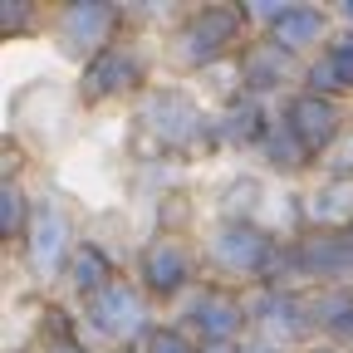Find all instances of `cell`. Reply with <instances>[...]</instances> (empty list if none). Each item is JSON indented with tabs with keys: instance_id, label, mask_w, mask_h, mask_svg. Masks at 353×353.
Listing matches in <instances>:
<instances>
[{
	"instance_id": "6da1fadb",
	"label": "cell",
	"mask_w": 353,
	"mask_h": 353,
	"mask_svg": "<svg viewBox=\"0 0 353 353\" xmlns=\"http://www.w3.org/2000/svg\"><path fill=\"white\" fill-rule=\"evenodd\" d=\"M132 143L148 152V162H182L196 152H216V128L187 88L152 83L132 103Z\"/></svg>"
},
{
	"instance_id": "7a4b0ae2",
	"label": "cell",
	"mask_w": 353,
	"mask_h": 353,
	"mask_svg": "<svg viewBox=\"0 0 353 353\" xmlns=\"http://www.w3.org/2000/svg\"><path fill=\"white\" fill-rule=\"evenodd\" d=\"M196 250H201L206 280L250 290V285H265V275H270V265L280 255V231H270L265 221H221V216H211Z\"/></svg>"
},
{
	"instance_id": "3957f363",
	"label": "cell",
	"mask_w": 353,
	"mask_h": 353,
	"mask_svg": "<svg viewBox=\"0 0 353 353\" xmlns=\"http://www.w3.org/2000/svg\"><path fill=\"white\" fill-rule=\"evenodd\" d=\"M255 39L245 6H196L187 15H176L167 34V59L187 74H206L216 64H231L245 44Z\"/></svg>"
},
{
	"instance_id": "277c9868",
	"label": "cell",
	"mask_w": 353,
	"mask_h": 353,
	"mask_svg": "<svg viewBox=\"0 0 353 353\" xmlns=\"http://www.w3.org/2000/svg\"><path fill=\"white\" fill-rule=\"evenodd\" d=\"M132 280L143 285V294L152 304H176L206 285V270H201V250L192 236H167V231H152L138 255H132Z\"/></svg>"
},
{
	"instance_id": "5b68a950",
	"label": "cell",
	"mask_w": 353,
	"mask_h": 353,
	"mask_svg": "<svg viewBox=\"0 0 353 353\" xmlns=\"http://www.w3.org/2000/svg\"><path fill=\"white\" fill-rule=\"evenodd\" d=\"M79 324H83V334L103 339L108 348H143L148 334L157 329L152 299L143 294V285L132 280V275H118L103 294H94L88 304H79Z\"/></svg>"
},
{
	"instance_id": "8992f818",
	"label": "cell",
	"mask_w": 353,
	"mask_h": 353,
	"mask_svg": "<svg viewBox=\"0 0 353 353\" xmlns=\"http://www.w3.org/2000/svg\"><path fill=\"white\" fill-rule=\"evenodd\" d=\"M79 231H74V216H69V206L50 192V196H39V206H34V221H30V236L20 241V265H25V275L34 280V285H64V275H69V260H74V250H79Z\"/></svg>"
},
{
	"instance_id": "52a82bcc",
	"label": "cell",
	"mask_w": 353,
	"mask_h": 353,
	"mask_svg": "<svg viewBox=\"0 0 353 353\" xmlns=\"http://www.w3.org/2000/svg\"><path fill=\"white\" fill-rule=\"evenodd\" d=\"M152 88L148 79V54L132 44V34L113 39L103 54H94L79 69V99L88 108H103V103H138Z\"/></svg>"
},
{
	"instance_id": "ba28073f",
	"label": "cell",
	"mask_w": 353,
	"mask_h": 353,
	"mask_svg": "<svg viewBox=\"0 0 353 353\" xmlns=\"http://www.w3.org/2000/svg\"><path fill=\"white\" fill-rule=\"evenodd\" d=\"M50 34H54V50L64 59H79V69L103 54L113 39L128 34V10L108 6V0H69L50 15Z\"/></svg>"
},
{
	"instance_id": "9c48e42d",
	"label": "cell",
	"mask_w": 353,
	"mask_h": 353,
	"mask_svg": "<svg viewBox=\"0 0 353 353\" xmlns=\"http://www.w3.org/2000/svg\"><path fill=\"white\" fill-rule=\"evenodd\" d=\"M182 329H187V334H192L201 348L245 343V339H250V304H245V290L206 280L196 294H187Z\"/></svg>"
},
{
	"instance_id": "30bf717a",
	"label": "cell",
	"mask_w": 353,
	"mask_h": 353,
	"mask_svg": "<svg viewBox=\"0 0 353 353\" xmlns=\"http://www.w3.org/2000/svg\"><path fill=\"white\" fill-rule=\"evenodd\" d=\"M245 304H250V334L280 343L285 353H304V348L319 343L314 319H309V304H304L299 290L250 285V290H245Z\"/></svg>"
},
{
	"instance_id": "8fae6325",
	"label": "cell",
	"mask_w": 353,
	"mask_h": 353,
	"mask_svg": "<svg viewBox=\"0 0 353 353\" xmlns=\"http://www.w3.org/2000/svg\"><path fill=\"white\" fill-rule=\"evenodd\" d=\"M236 88L250 94V99H270V94L290 99L294 88H304V59L285 54L275 39L255 34L245 50L236 54Z\"/></svg>"
},
{
	"instance_id": "7c38bea8",
	"label": "cell",
	"mask_w": 353,
	"mask_h": 353,
	"mask_svg": "<svg viewBox=\"0 0 353 353\" xmlns=\"http://www.w3.org/2000/svg\"><path fill=\"white\" fill-rule=\"evenodd\" d=\"M294 255V275L304 290L314 285H353V231H299L285 236Z\"/></svg>"
},
{
	"instance_id": "4fadbf2b",
	"label": "cell",
	"mask_w": 353,
	"mask_h": 353,
	"mask_svg": "<svg viewBox=\"0 0 353 353\" xmlns=\"http://www.w3.org/2000/svg\"><path fill=\"white\" fill-rule=\"evenodd\" d=\"M280 118L299 132V143L314 152V162H324L334 152V143L348 132L343 99H324V94H309V88H294L290 99H280Z\"/></svg>"
},
{
	"instance_id": "5bb4252c",
	"label": "cell",
	"mask_w": 353,
	"mask_h": 353,
	"mask_svg": "<svg viewBox=\"0 0 353 353\" xmlns=\"http://www.w3.org/2000/svg\"><path fill=\"white\" fill-rule=\"evenodd\" d=\"M339 34V20H334V10H324V6H285V15L265 30V39H275L285 54H294V59H314V54H324L329 50V39Z\"/></svg>"
},
{
	"instance_id": "9a60e30c",
	"label": "cell",
	"mask_w": 353,
	"mask_h": 353,
	"mask_svg": "<svg viewBox=\"0 0 353 353\" xmlns=\"http://www.w3.org/2000/svg\"><path fill=\"white\" fill-rule=\"evenodd\" d=\"M270 108H265V99H250V94H226V103H221L211 113V128H216V148L221 152H255L265 128H270Z\"/></svg>"
},
{
	"instance_id": "2e32d148",
	"label": "cell",
	"mask_w": 353,
	"mask_h": 353,
	"mask_svg": "<svg viewBox=\"0 0 353 353\" xmlns=\"http://www.w3.org/2000/svg\"><path fill=\"white\" fill-rule=\"evenodd\" d=\"M304 231H353V176H324L299 196Z\"/></svg>"
},
{
	"instance_id": "e0dca14e",
	"label": "cell",
	"mask_w": 353,
	"mask_h": 353,
	"mask_svg": "<svg viewBox=\"0 0 353 353\" xmlns=\"http://www.w3.org/2000/svg\"><path fill=\"white\" fill-rule=\"evenodd\" d=\"M304 304H309L319 343L353 348V285H314L304 290Z\"/></svg>"
},
{
	"instance_id": "ac0fdd59",
	"label": "cell",
	"mask_w": 353,
	"mask_h": 353,
	"mask_svg": "<svg viewBox=\"0 0 353 353\" xmlns=\"http://www.w3.org/2000/svg\"><path fill=\"white\" fill-rule=\"evenodd\" d=\"M304 88L324 99H353V34L339 30L329 39V50L304 64Z\"/></svg>"
},
{
	"instance_id": "d6986e66",
	"label": "cell",
	"mask_w": 353,
	"mask_h": 353,
	"mask_svg": "<svg viewBox=\"0 0 353 353\" xmlns=\"http://www.w3.org/2000/svg\"><path fill=\"white\" fill-rule=\"evenodd\" d=\"M113 280H118L113 250L103 241H94V236H83L79 250H74V260H69V275H64V290L74 294V304H88L94 294H103Z\"/></svg>"
},
{
	"instance_id": "ffe728a7",
	"label": "cell",
	"mask_w": 353,
	"mask_h": 353,
	"mask_svg": "<svg viewBox=\"0 0 353 353\" xmlns=\"http://www.w3.org/2000/svg\"><path fill=\"white\" fill-rule=\"evenodd\" d=\"M255 157L265 162V172H275V176H304L309 167H319V162H314V152L299 143V132L280 118V108H275L270 128H265V138H260Z\"/></svg>"
},
{
	"instance_id": "44dd1931",
	"label": "cell",
	"mask_w": 353,
	"mask_h": 353,
	"mask_svg": "<svg viewBox=\"0 0 353 353\" xmlns=\"http://www.w3.org/2000/svg\"><path fill=\"white\" fill-rule=\"evenodd\" d=\"M260 206H265V182L255 172H241L231 176L216 196V216L221 221H260Z\"/></svg>"
},
{
	"instance_id": "7402d4cb",
	"label": "cell",
	"mask_w": 353,
	"mask_h": 353,
	"mask_svg": "<svg viewBox=\"0 0 353 353\" xmlns=\"http://www.w3.org/2000/svg\"><path fill=\"white\" fill-rule=\"evenodd\" d=\"M34 206H39V196H30L25 182H0V236H6V245L20 250V241L30 236Z\"/></svg>"
},
{
	"instance_id": "603a6c76",
	"label": "cell",
	"mask_w": 353,
	"mask_h": 353,
	"mask_svg": "<svg viewBox=\"0 0 353 353\" xmlns=\"http://www.w3.org/2000/svg\"><path fill=\"white\" fill-rule=\"evenodd\" d=\"M192 226H196L192 192H187V187H162V192H157V231H167V236H192Z\"/></svg>"
},
{
	"instance_id": "cb8c5ba5",
	"label": "cell",
	"mask_w": 353,
	"mask_h": 353,
	"mask_svg": "<svg viewBox=\"0 0 353 353\" xmlns=\"http://www.w3.org/2000/svg\"><path fill=\"white\" fill-rule=\"evenodd\" d=\"M39 25H50V20H44L39 6H30V0H6V6H0V34L6 39H25Z\"/></svg>"
},
{
	"instance_id": "d4e9b609",
	"label": "cell",
	"mask_w": 353,
	"mask_h": 353,
	"mask_svg": "<svg viewBox=\"0 0 353 353\" xmlns=\"http://www.w3.org/2000/svg\"><path fill=\"white\" fill-rule=\"evenodd\" d=\"M143 353H201V343L182 329V324H157L143 343Z\"/></svg>"
},
{
	"instance_id": "484cf974",
	"label": "cell",
	"mask_w": 353,
	"mask_h": 353,
	"mask_svg": "<svg viewBox=\"0 0 353 353\" xmlns=\"http://www.w3.org/2000/svg\"><path fill=\"white\" fill-rule=\"evenodd\" d=\"M25 167H30V157H25L20 138L10 132V138L0 143V182H25Z\"/></svg>"
},
{
	"instance_id": "4316f807",
	"label": "cell",
	"mask_w": 353,
	"mask_h": 353,
	"mask_svg": "<svg viewBox=\"0 0 353 353\" xmlns=\"http://www.w3.org/2000/svg\"><path fill=\"white\" fill-rule=\"evenodd\" d=\"M319 172L324 176H353V123H348V132L334 143V152L319 162Z\"/></svg>"
},
{
	"instance_id": "83f0119b",
	"label": "cell",
	"mask_w": 353,
	"mask_h": 353,
	"mask_svg": "<svg viewBox=\"0 0 353 353\" xmlns=\"http://www.w3.org/2000/svg\"><path fill=\"white\" fill-rule=\"evenodd\" d=\"M34 353H94L83 334H64V339H39Z\"/></svg>"
},
{
	"instance_id": "f1b7e54d",
	"label": "cell",
	"mask_w": 353,
	"mask_h": 353,
	"mask_svg": "<svg viewBox=\"0 0 353 353\" xmlns=\"http://www.w3.org/2000/svg\"><path fill=\"white\" fill-rule=\"evenodd\" d=\"M241 353H285L280 343H270V339H260V334H250L245 343H241Z\"/></svg>"
},
{
	"instance_id": "f546056e",
	"label": "cell",
	"mask_w": 353,
	"mask_h": 353,
	"mask_svg": "<svg viewBox=\"0 0 353 353\" xmlns=\"http://www.w3.org/2000/svg\"><path fill=\"white\" fill-rule=\"evenodd\" d=\"M334 20H339V30L353 34V0H339V6H334Z\"/></svg>"
},
{
	"instance_id": "4dcf8cb0",
	"label": "cell",
	"mask_w": 353,
	"mask_h": 353,
	"mask_svg": "<svg viewBox=\"0 0 353 353\" xmlns=\"http://www.w3.org/2000/svg\"><path fill=\"white\" fill-rule=\"evenodd\" d=\"M304 353H353V348H339V343H314V348H304Z\"/></svg>"
},
{
	"instance_id": "1f68e13d",
	"label": "cell",
	"mask_w": 353,
	"mask_h": 353,
	"mask_svg": "<svg viewBox=\"0 0 353 353\" xmlns=\"http://www.w3.org/2000/svg\"><path fill=\"white\" fill-rule=\"evenodd\" d=\"M201 353H241V343H221V348H201Z\"/></svg>"
},
{
	"instance_id": "d6a6232c",
	"label": "cell",
	"mask_w": 353,
	"mask_h": 353,
	"mask_svg": "<svg viewBox=\"0 0 353 353\" xmlns=\"http://www.w3.org/2000/svg\"><path fill=\"white\" fill-rule=\"evenodd\" d=\"M108 353H143V348H108Z\"/></svg>"
},
{
	"instance_id": "836d02e7",
	"label": "cell",
	"mask_w": 353,
	"mask_h": 353,
	"mask_svg": "<svg viewBox=\"0 0 353 353\" xmlns=\"http://www.w3.org/2000/svg\"><path fill=\"white\" fill-rule=\"evenodd\" d=\"M10 353H25V348H10Z\"/></svg>"
}]
</instances>
